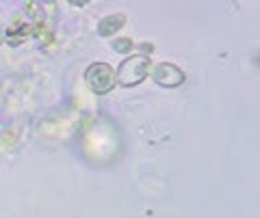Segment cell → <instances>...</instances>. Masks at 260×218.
<instances>
[{"instance_id": "6da1fadb", "label": "cell", "mask_w": 260, "mask_h": 218, "mask_svg": "<svg viewBox=\"0 0 260 218\" xmlns=\"http://www.w3.org/2000/svg\"><path fill=\"white\" fill-rule=\"evenodd\" d=\"M150 67H152L150 56H145V54L126 56V59L121 61V65L117 67V71H115V80L126 89L137 86V84H141L145 80V76L150 74Z\"/></svg>"}, {"instance_id": "7a4b0ae2", "label": "cell", "mask_w": 260, "mask_h": 218, "mask_svg": "<svg viewBox=\"0 0 260 218\" xmlns=\"http://www.w3.org/2000/svg\"><path fill=\"white\" fill-rule=\"evenodd\" d=\"M85 82L95 95H107L117 84L115 71L109 63H91L85 71Z\"/></svg>"}, {"instance_id": "3957f363", "label": "cell", "mask_w": 260, "mask_h": 218, "mask_svg": "<svg viewBox=\"0 0 260 218\" xmlns=\"http://www.w3.org/2000/svg\"><path fill=\"white\" fill-rule=\"evenodd\" d=\"M184 71L180 67H176L174 63H158L156 67L152 69V80L165 89H174L180 86L184 82Z\"/></svg>"}, {"instance_id": "277c9868", "label": "cell", "mask_w": 260, "mask_h": 218, "mask_svg": "<svg viewBox=\"0 0 260 218\" xmlns=\"http://www.w3.org/2000/svg\"><path fill=\"white\" fill-rule=\"evenodd\" d=\"M126 24V18L121 13H115V15H107L100 24H98V33H100L102 37H111V35H115L117 30L121 28Z\"/></svg>"}, {"instance_id": "5b68a950", "label": "cell", "mask_w": 260, "mask_h": 218, "mask_svg": "<svg viewBox=\"0 0 260 218\" xmlns=\"http://www.w3.org/2000/svg\"><path fill=\"white\" fill-rule=\"evenodd\" d=\"M113 50L119 54H128L133 50V41L130 39H113Z\"/></svg>"}]
</instances>
